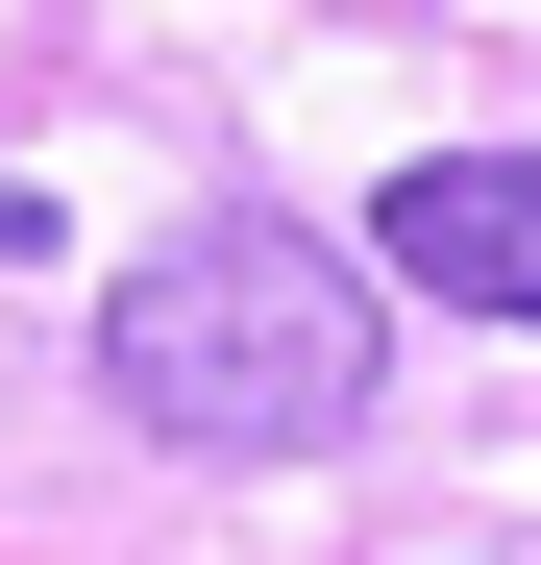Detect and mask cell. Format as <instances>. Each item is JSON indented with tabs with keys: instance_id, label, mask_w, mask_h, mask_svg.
<instances>
[{
	"instance_id": "obj_1",
	"label": "cell",
	"mask_w": 541,
	"mask_h": 565,
	"mask_svg": "<svg viewBox=\"0 0 541 565\" xmlns=\"http://www.w3.org/2000/svg\"><path fill=\"white\" fill-rule=\"evenodd\" d=\"M99 394L172 467H320V443H370V394H394V296L320 222H172L99 296Z\"/></svg>"
},
{
	"instance_id": "obj_2",
	"label": "cell",
	"mask_w": 541,
	"mask_h": 565,
	"mask_svg": "<svg viewBox=\"0 0 541 565\" xmlns=\"http://www.w3.org/2000/svg\"><path fill=\"white\" fill-rule=\"evenodd\" d=\"M370 296L541 320V148H418V172H370Z\"/></svg>"
}]
</instances>
